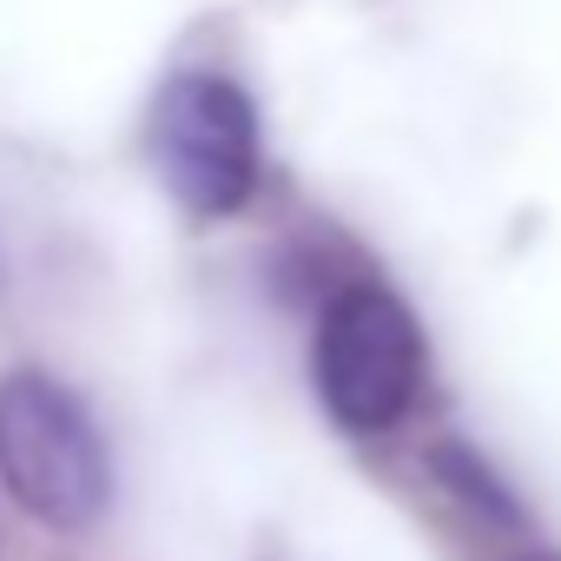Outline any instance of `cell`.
I'll list each match as a JSON object with an SVG mask.
<instances>
[{"label":"cell","instance_id":"7a4b0ae2","mask_svg":"<svg viewBox=\"0 0 561 561\" xmlns=\"http://www.w3.org/2000/svg\"><path fill=\"white\" fill-rule=\"evenodd\" d=\"M311 377H318L324 410L351 436L397 430L423 390V331L410 305L383 285H344L318 324Z\"/></svg>","mask_w":561,"mask_h":561},{"label":"cell","instance_id":"3957f363","mask_svg":"<svg viewBox=\"0 0 561 561\" xmlns=\"http://www.w3.org/2000/svg\"><path fill=\"white\" fill-rule=\"evenodd\" d=\"M152 165L198 218H231L257 192V106L225 73H179L152 106Z\"/></svg>","mask_w":561,"mask_h":561},{"label":"cell","instance_id":"6da1fadb","mask_svg":"<svg viewBox=\"0 0 561 561\" xmlns=\"http://www.w3.org/2000/svg\"><path fill=\"white\" fill-rule=\"evenodd\" d=\"M0 482L34 522L60 535L100 522L113 469H106V443L93 416L80 410L67 383L41 370L0 377Z\"/></svg>","mask_w":561,"mask_h":561}]
</instances>
